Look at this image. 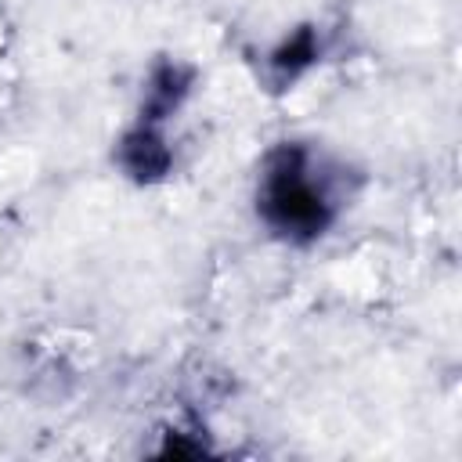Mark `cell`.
<instances>
[{
    "label": "cell",
    "instance_id": "7a4b0ae2",
    "mask_svg": "<svg viewBox=\"0 0 462 462\" xmlns=\"http://www.w3.org/2000/svg\"><path fill=\"white\" fill-rule=\"evenodd\" d=\"M310 58H318V43H314V32L310 29H300L282 51H274V58H271V65L282 72V76H296L303 65H310Z\"/></svg>",
    "mask_w": 462,
    "mask_h": 462
},
{
    "label": "cell",
    "instance_id": "6da1fadb",
    "mask_svg": "<svg viewBox=\"0 0 462 462\" xmlns=\"http://www.w3.org/2000/svg\"><path fill=\"white\" fill-rule=\"evenodd\" d=\"M256 213L278 238L307 245L321 238L339 213L336 173L310 144L282 141L263 159L256 180Z\"/></svg>",
    "mask_w": 462,
    "mask_h": 462
}]
</instances>
